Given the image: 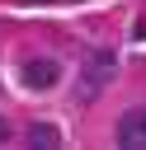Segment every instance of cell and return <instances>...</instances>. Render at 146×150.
I'll use <instances>...</instances> for the list:
<instances>
[{"label":"cell","mask_w":146,"mask_h":150,"mask_svg":"<svg viewBox=\"0 0 146 150\" xmlns=\"http://www.w3.org/2000/svg\"><path fill=\"white\" fill-rule=\"evenodd\" d=\"M113 80H118V52L94 47L85 56V66H80V98H99Z\"/></svg>","instance_id":"1"},{"label":"cell","mask_w":146,"mask_h":150,"mask_svg":"<svg viewBox=\"0 0 146 150\" xmlns=\"http://www.w3.org/2000/svg\"><path fill=\"white\" fill-rule=\"evenodd\" d=\"M19 80H24V89H52V84L61 80V66H57L52 56H33V61L19 66Z\"/></svg>","instance_id":"2"},{"label":"cell","mask_w":146,"mask_h":150,"mask_svg":"<svg viewBox=\"0 0 146 150\" xmlns=\"http://www.w3.org/2000/svg\"><path fill=\"white\" fill-rule=\"evenodd\" d=\"M118 145L146 150V103H141V108H127V112L118 117Z\"/></svg>","instance_id":"3"},{"label":"cell","mask_w":146,"mask_h":150,"mask_svg":"<svg viewBox=\"0 0 146 150\" xmlns=\"http://www.w3.org/2000/svg\"><path fill=\"white\" fill-rule=\"evenodd\" d=\"M33 150H57L61 145V131L52 127V122H38V127H28V136H24Z\"/></svg>","instance_id":"4"},{"label":"cell","mask_w":146,"mask_h":150,"mask_svg":"<svg viewBox=\"0 0 146 150\" xmlns=\"http://www.w3.org/2000/svg\"><path fill=\"white\" fill-rule=\"evenodd\" d=\"M137 38H146V19H141V23H137Z\"/></svg>","instance_id":"5"},{"label":"cell","mask_w":146,"mask_h":150,"mask_svg":"<svg viewBox=\"0 0 146 150\" xmlns=\"http://www.w3.org/2000/svg\"><path fill=\"white\" fill-rule=\"evenodd\" d=\"M5 136H9V131H5V122H0V141H5Z\"/></svg>","instance_id":"6"}]
</instances>
